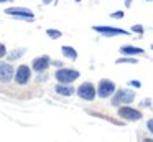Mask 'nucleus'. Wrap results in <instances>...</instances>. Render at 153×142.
<instances>
[{"mask_svg": "<svg viewBox=\"0 0 153 142\" xmlns=\"http://www.w3.org/2000/svg\"><path fill=\"white\" fill-rule=\"evenodd\" d=\"M135 99V92L132 89H119V91L114 92L112 101L110 104L112 106H127Z\"/></svg>", "mask_w": 153, "mask_h": 142, "instance_id": "obj_1", "label": "nucleus"}, {"mask_svg": "<svg viewBox=\"0 0 153 142\" xmlns=\"http://www.w3.org/2000/svg\"><path fill=\"white\" fill-rule=\"evenodd\" d=\"M54 78L58 79V83H64V84H71L73 81H76L79 78V71L71 68H59L54 73Z\"/></svg>", "mask_w": 153, "mask_h": 142, "instance_id": "obj_2", "label": "nucleus"}, {"mask_svg": "<svg viewBox=\"0 0 153 142\" xmlns=\"http://www.w3.org/2000/svg\"><path fill=\"white\" fill-rule=\"evenodd\" d=\"M76 92L81 99H84V101H94V98H96V94H97V89L92 83L87 81V83H82V84L76 89Z\"/></svg>", "mask_w": 153, "mask_h": 142, "instance_id": "obj_3", "label": "nucleus"}, {"mask_svg": "<svg viewBox=\"0 0 153 142\" xmlns=\"http://www.w3.org/2000/svg\"><path fill=\"white\" fill-rule=\"evenodd\" d=\"M115 91H117V86H115V83L110 81V79H100L99 84H97V96L102 98V99L112 96Z\"/></svg>", "mask_w": 153, "mask_h": 142, "instance_id": "obj_4", "label": "nucleus"}, {"mask_svg": "<svg viewBox=\"0 0 153 142\" xmlns=\"http://www.w3.org/2000/svg\"><path fill=\"white\" fill-rule=\"evenodd\" d=\"M94 32L100 33L104 36H117V35H130L127 30L123 28H117V26H104V25H94L92 26Z\"/></svg>", "mask_w": 153, "mask_h": 142, "instance_id": "obj_5", "label": "nucleus"}, {"mask_svg": "<svg viewBox=\"0 0 153 142\" xmlns=\"http://www.w3.org/2000/svg\"><path fill=\"white\" fill-rule=\"evenodd\" d=\"M117 114H119V117L127 119V121H140L142 119V112L138 109L130 107V106H120Z\"/></svg>", "mask_w": 153, "mask_h": 142, "instance_id": "obj_6", "label": "nucleus"}, {"mask_svg": "<svg viewBox=\"0 0 153 142\" xmlns=\"http://www.w3.org/2000/svg\"><path fill=\"white\" fill-rule=\"evenodd\" d=\"M5 13L12 17H17V18L22 20H33L35 13L30 12L28 8H22V7H12V8H5Z\"/></svg>", "mask_w": 153, "mask_h": 142, "instance_id": "obj_7", "label": "nucleus"}, {"mask_svg": "<svg viewBox=\"0 0 153 142\" xmlns=\"http://www.w3.org/2000/svg\"><path fill=\"white\" fill-rule=\"evenodd\" d=\"M30 76H31V69L27 65H20L15 71V81H17V84L23 86L30 81Z\"/></svg>", "mask_w": 153, "mask_h": 142, "instance_id": "obj_8", "label": "nucleus"}, {"mask_svg": "<svg viewBox=\"0 0 153 142\" xmlns=\"http://www.w3.org/2000/svg\"><path fill=\"white\" fill-rule=\"evenodd\" d=\"M12 78H15L13 66L10 63L0 61V83H8Z\"/></svg>", "mask_w": 153, "mask_h": 142, "instance_id": "obj_9", "label": "nucleus"}, {"mask_svg": "<svg viewBox=\"0 0 153 142\" xmlns=\"http://www.w3.org/2000/svg\"><path fill=\"white\" fill-rule=\"evenodd\" d=\"M50 65H51V59L48 58V56H40V58L33 59V65H31V68H33L36 73H45Z\"/></svg>", "mask_w": 153, "mask_h": 142, "instance_id": "obj_10", "label": "nucleus"}, {"mask_svg": "<svg viewBox=\"0 0 153 142\" xmlns=\"http://www.w3.org/2000/svg\"><path fill=\"white\" fill-rule=\"evenodd\" d=\"M54 91L61 96H73L76 92V89L73 88L71 84H64V83H59V84L54 86Z\"/></svg>", "mask_w": 153, "mask_h": 142, "instance_id": "obj_11", "label": "nucleus"}, {"mask_svg": "<svg viewBox=\"0 0 153 142\" xmlns=\"http://www.w3.org/2000/svg\"><path fill=\"white\" fill-rule=\"evenodd\" d=\"M120 53L123 56H133V55H143L145 51L142 48L133 46V45H123V46H120Z\"/></svg>", "mask_w": 153, "mask_h": 142, "instance_id": "obj_12", "label": "nucleus"}, {"mask_svg": "<svg viewBox=\"0 0 153 142\" xmlns=\"http://www.w3.org/2000/svg\"><path fill=\"white\" fill-rule=\"evenodd\" d=\"M61 51H63V55L66 56V58L77 59V51L74 48H71V46H63V48H61Z\"/></svg>", "mask_w": 153, "mask_h": 142, "instance_id": "obj_13", "label": "nucleus"}, {"mask_svg": "<svg viewBox=\"0 0 153 142\" xmlns=\"http://www.w3.org/2000/svg\"><path fill=\"white\" fill-rule=\"evenodd\" d=\"M122 63H130V65H137V59L135 58H132V56H123V58H119L115 61V65H122Z\"/></svg>", "mask_w": 153, "mask_h": 142, "instance_id": "obj_14", "label": "nucleus"}, {"mask_svg": "<svg viewBox=\"0 0 153 142\" xmlns=\"http://www.w3.org/2000/svg\"><path fill=\"white\" fill-rule=\"evenodd\" d=\"M46 35L50 36V38H53V40H56V38H59L63 33L59 32V30H53V28H48L46 30Z\"/></svg>", "mask_w": 153, "mask_h": 142, "instance_id": "obj_15", "label": "nucleus"}, {"mask_svg": "<svg viewBox=\"0 0 153 142\" xmlns=\"http://www.w3.org/2000/svg\"><path fill=\"white\" fill-rule=\"evenodd\" d=\"M132 32H133V33H138V35H142V33L145 32V28H143L142 25H133V26H132Z\"/></svg>", "mask_w": 153, "mask_h": 142, "instance_id": "obj_16", "label": "nucleus"}, {"mask_svg": "<svg viewBox=\"0 0 153 142\" xmlns=\"http://www.w3.org/2000/svg\"><path fill=\"white\" fill-rule=\"evenodd\" d=\"M25 53V50H17V51H13L10 55V59H15V58H18V56H22Z\"/></svg>", "mask_w": 153, "mask_h": 142, "instance_id": "obj_17", "label": "nucleus"}, {"mask_svg": "<svg viewBox=\"0 0 153 142\" xmlns=\"http://www.w3.org/2000/svg\"><path fill=\"white\" fill-rule=\"evenodd\" d=\"M110 17L112 18H123V12H114V13H110Z\"/></svg>", "mask_w": 153, "mask_h": 142, "instance_id": "obj_18", "label": "nucleus"}, {"mask_svg": "<svg viewBox=\"0 0 153 142\" xmlns=\"http://www.w3.org/2000/svg\"><path fill=\"white\" fill-rule=\"evenodd\" d=\"M146 129L153 134V119H148V122H146Z\"/></svg>", "mask_w": 153, "mask_h": 142, "instance_id": "obj_19", "label": "nucleus"}, {"mask_svg": "<svg viewBox=\"0 0 153 142\" xmlns=\"http://www.w3.org/2000/svg\"><path fill=\"white\" fill-rule=\"evenodd\" d=\"M128 84H130V86H135V88H142V83H140V81H135V79H133V81H130Z\"/></svg>", "mask_w": 153, "mask_h": 142, "instance_id": "obj_20", "label": "nucleus"}, {"mask_svg": "<svg viewBox=\"0 0 153 142\" xmlns=\"http://www.w3.org/2000/svg\"><path fill=\"white\" fill-rule=\"evenodd\" d=\"M7 53V50H5V45H0V58Z\"/></svg>", "mask_w": 153, "mask_h": 142, "instance_id": "obj_21", "label": "nucleus"}, {"mask_svg": "<svg viewBox=\"0 0 153 142\" xmlns=\"http://www.w3.org/2000/svg\"><path fill=\"white\" fill-rule=\"evenodd\" d=\"M130 5H132V0H125V7H127V8H128Z\"/></svg>", "mask_w": 153, "mask_h": 142, "instance_id": "obj_22", "label": "nucleus"}, {"mask_svg": "<svg viewBox=\"0 0 153 142\" xmlns=\"http://www.w3.org/2000/svg\"><path fill=\"white\" fill-rule=\"evenodd\" d=\"M143 142H153V139H148V137H145V139H143Z\"/></svg>", "mask_w": 153, "mask_h": 142, "instance_id": "obj_23", "label": "nucleus"}, {"mask_svg": "<svg viewBox=\"0 0 153 142\" xmlns=\"http://www.w3.org/2000/svg\"><path fill=\"white\" fill-rule=\"evenodd\" d=\"M51 2H53V0H43V3H46V5H48V3H51Z\"/></svg>", "mask_w": 153, "mask_h": 142, "instance_id": "obj_24", "label": "nucleus"}, {"mask_svg": "<svg viewBox=\"0 0 153 142\" xmlns=\"http://www.w3.org/2000/svg\"><path fill=\"white\" fill-rule=\"evenodd\" d=\"M0 2H10V0H0Z\"/></svg>", "mask_w": 153, "mask_h": 142, "instance_id": "obj_25", "label": "nucleus"}, {"mask_svg": "<svg viewBox=\"0 0 153 142\" xmlns=\"http://www.w3.org/2000/svg\"><path fill=\"white\" fill-rule=\"evenodd\" d=\"M74 2H81V0H74Z\"/></svg>", "mask_w": 153, "mask_h": 142, "instance_id": "obj_26", "label": "nucleus"}, {"mask_svg": "<svg viewBox=\"0 0 153 142\" xmlns=\"http://www.w3.org/2000/svg\"><path fill=\"white\" fill-rule=\"evenodd\" d=\"M146 2H152V0H146Z\"/></svg>", "mask_w": 153, "mask_h": 142, "instance_id": "obj_27", "label": "nucleus"}, {"mask_svg": "<svg viewBox=\"0 0 153 142\" xmlns=\"http://www.w3.org/2000/svg\"><path fill=\"white\" fill-rule=\"evenodd\" d=\"M152 50H153V45H152Z\"/></svg>", "mask_w": 153, "mask_h": 142, "instance_id": "obj_28", "label": "nucleus"}]
</instances>
